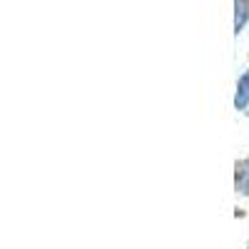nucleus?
Instances as JSON below:
<instances>
[{
  "label": "nucleus",
  "mask_w": 249,
  "mask_h": 249,
  "mask_svg": "<svg viewBox=\"0 0 249 249\" xmlns=\"http://www.w3.org/2000/svg\"><path fill=\"white\" fill-rule=\"evenodd\" d=\"M247 23H249V3L247 0H237L234 3V35L244 33Z\"/></svg>",
  "instance_id": "nucleus-3"
},
{
  "label": "nucleus",
  "mask_w": 249,
  "mask_h": 249,
  "mask_svg": "<svg viewBox=\"0 0 249 249\" xmlns=\"http://www.w3.org/2000/svg\"><path fill=\"white\" fill-rule=\"evenodd\" d=\"M249 107V68L239 75L237 80V90H234V110L244 112Z\"/></svg>",
  "instance_id": "nucleus-2"
},
{
  "label": "nucleus",
  "mask_w": 249,
  "mask_h": 249,
  "mask_svg": "<svg viewBox=\"0 0 249 249\" xmlns=\"http://www.w3.org/2000/svg\"><path fill=\"white\" fill-rule=\"evenodd\" d=\"M234 190L242 197H249V157L234 164Z\"/></svg>",
  "instance_id": "nucleus-1"
}]
</instances>
